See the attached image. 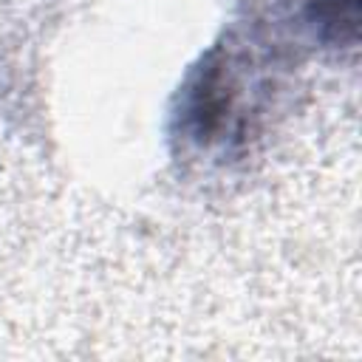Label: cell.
<instances>
[{"mask_svg":"<svg viewBox=\"0 0 362 362\" xmlns=\"http://www.w3.org/2000/svg\"><path fill=\"white\" fill-rule=\"evenodd\" d=\"M308 17L331 45H354L359 34V0H308Z\"/></svg>","mask_w":362,"mask_h":362,"instance_id":"obj_1","label":"cell"}]
</instances>
